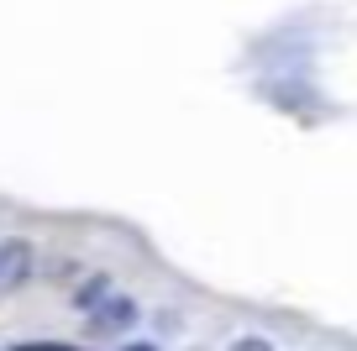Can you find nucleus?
Segmentation results:
<instances>
[{
	"mask_svg": "<svg viewBox=\"0 0 357 351\" xmlns=\"http://www.w3.org/2000/svg\"><path fill=\"white\" fill-rule=\"evenodd\" d=\"M137 315L142 309L132 304V299H121V294H111L100 309H89V320H95V330H111V336H121V330H132L137 325Z\"/></svg>",
	"mask_w": 357,
	"mask_h": 351,
	"instance_id": "obj_1",
	"label": "nucleus"
},
{
	"mask_svg": "<svg viewBox=\"0 0 357 351\" xmlns=\"http://www.w3.org/2000/svg\"><path fill=\"white\" fill-rule=\"evenodd\" d=\"M32 278V247L26 242H0V288H16Z\"/></svg>",
	"mask_w": 357,
	"mask_h": 351,
	"instance_id": "obj_2",
	"label": "nucleus"
},
{
	"mask_svg": "<svg viewBox=\"0 0 357 351\" xmlns=\"http://www.w3.org/2000/svg\"><path fill=\"white\" fill-rule=\"evenodd\" d=\"M105 299H111V278H84V283H79V294H74V304L79 309H100L105 304Z\"/></svg>",
	"mask_w": 357,
	"mask_h": 351,
	"instance_id": "obj_3",
	"label": "nucleus"
},
{
	"mask_svg": "<svg viewBox=\"0 0 357 351\" xmlns=\"http://www.w3.org/2000/svg\"><path fill=\"white\" fill-rule=\"evenodd\" d=\"M231 351H273L263 336H242V341H231Z\"/></svg>",
	"mask_w": 357,
	"mask_h": 351,
	"instance_id": "obj_4",
	"label": "nucleus"
},
{
	"mask_svg": "<svg viewBox=\"0 0 357 351\" xmlns=\"http://www.w3.org/2000/svg\"><path fill=\"white\" fill-rule=\"evenodd\" d=\"M121 351H158V346H147V341H132V346H121Z\"/></svg>",
	"mask_w": 357,
	"mask_h": 351,
	"instance_id": "obj_5",
	"label": "nucleus"
}]
</instances>
